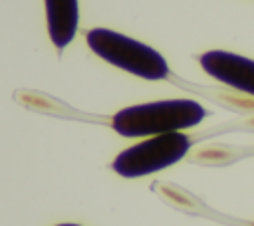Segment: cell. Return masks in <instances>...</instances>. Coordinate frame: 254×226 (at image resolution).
Returning <instances> with one entry per match:
<instances>
[{
    "mask_svg": "<svg viewBox=\"0 0 254 226\" xmlns=\"http://www.w3.org/2000/svg\"><path fill=\"white\" fill-rule=\"evenodd\" d=\"M208 111L192 99H163L119 109L111 127L121 137H155L198 125Z\"/></svg>",
    "mask_w": 254,
    "mask_h": 226,
    "instance_id": "obj_1",
    "label": "cell"
},
{
    "mask_svg": "<svg viewBox=\"0 0 254 226\" xmlns=\"http://www.w3.org/2000/svg\"><path fill=\"white\" fill-rule=\"evenodd\" d=\"M85 42L95 56L127 73L149 81L165 79L169 75V63L155 48L125 34L107 28H93L85 34Z\"/></svg>",
    "mask_w": 254,
    "mask_h": 226,
    "instance_id": "obj_2",
    "label": "cell"
},
{
    "mask_svg": "<svg viewBox=\"0 0 254 226\" xmlns=\"http://www.w3.org/2000/svg\"><path fill=\"white\" fill-rule=\"evenodd\" d=\"M190 149V139L179 133H165L147 137L133 147L121 151L111 163L113 170L125 178L147 176L179 163Z\"/></svg>",
    "mask_w": 254,
    "mask_h": 226,
    "instance_id": "obj_3",
    "label": "cell"
},
{
    "mask_svg": "<svg viewBox=\"0 0 254 226\" xmlns=\"http://www.w3.org/2000/svg\"><path fill=\"white\" fill-rule=\"evenodd\" d=\"M198 61L200 67L216 81L248 95H254V59L232 52L210 50L200 54Z\"/></svg>",
    "mask_w": 254,
    "mask_h": 226,
    "instance_id": "obj_4",
    "label": "cell"
},
{
    "mask_svg": "<svg viewBox=\"0 0 254 226\" xmlns=\"http://www.w3.org/2000/svg\"><path fill=\"white\" fill-rule=\"evenodd\" d=\"M48 34L56 48H65L77 32L79 6L77 0H44Z\"/></svg>",
    "mask_w": 254,
    "mask_h": 226,
    "instance_id": "obj_5",
    "label": "cell"
},
{
    "mask_svg": "<svg viewBox=\"0 0 254 226\" xmlns=\"http://www.w3.org/2000/svg\"><path fill=\"white\" fill-rule=\"evenodd\" d=\"M60 226H77V224H60Z\"/></svg>",
    "mask_w": 254,
    "mask_h": 226,
    "instance_id": "obj_6",
    "label": "cell"
}]
</instances>
